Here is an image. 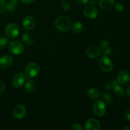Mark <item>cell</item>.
<instances>
[{"label":"cell","mask_w":130,"mask_h":130,"mask_svg":"<svg viewBox=\"0 0 130 130\" xmlns=\"http://www.w3.org/2000/svg\"><path fill=\"white\" fill-rule=\"evenodd\" d=\"M55 25L56 28L60 31H67L71 27V20L66 16L58 17L55 21Z\"/></svg>","instance_id":"1"},{"label":"cell","mask_w":130,"mask_h":130,"mask_svg":"<svg viewBox=\"0 0 130 130\" xmlns=\"http://www.w3.org/2000/svg\"><path fill=\"white\" fill-rule=\"evenodd\" d=\"M40 71L39 64L36 62H30L27 66L25 70V74L27 78H33L38 75Z\"/></svg>","instance_id":"2"},{"label":"cell","mask_w":130,"mask_h":130,"mask_svg":"<svg viewBox=\"0 0 130 130\" xmlns=\"http://www.w3.org/2000/svg\"><path fill=\"white\" fill-rule=\"evenodd\" d=\"M92 109L96 116L102 117L106 112V104L102 100H96L93 105Z\"/></svg>","instance_id":"3"},{"label":"cell","mask_w":130,"mask_h":130,"mask_svg":"<svg viewBox=\"0 0 130 130\" xmlns=\"http://www.w3.org/2000/svg\"><path fill=\"white\" fill-rule=\"evenodd\" d=\"M99 65L100 68L105 72H110L114 67L112 60L107 56H103L99 59Z\"/></svg>","instance_id":"4"},{"label":"cell","mask_w":130,"mask_h":130,"mask_svg":"<svg viewBox=\"0 0 130 130\" xmlns=\"http://www.w3.org/2000/svg\"><path fill=\"white\" fill-rule=\"evenodd\" d=\"M5 33L7 37L10 39H14L17 38L19 34V29L17 25L14 23H10L8 24L5 29Z\"/></svg>","instance_id":"5"},{"label":"cell","mask_w":130,"mask_h":130,"mask_svg":"<svg viewBox=\"0 0 130 130\" xmlns=\"http://www.w3.org/2000/svg\"><path fill=\"white\" fill-rule=\"evenodd\" d=\"M9 50L14 55H19L22 54L24 51L23 44L19 41H13L9 44Z\"/></svg>","instance_id":"6"},{"label":"cell","mask_w":130,"mask_h":130,"mask_svg":"<svg viewBox=\"0 0 130 130\" xmlns=\"http://www.w3.org/2000/svg\"><path fill=\"white\" fill-rule=\"evenodd\" d=\"M27 110L22 104H18L13 109V116L17 119H22L26 115Z\"/></svg>","instance_id":"7"},{"label":"cell","mask_w":130,"mask_h":130,"mask_svg":"<svg viewBox=\"0 0 130 130\" xmlns=\"http://www.w3.org/2000/svg\"><path fill=\"white\" fill-rule=\"evenodd\" d=\"M36 25V20L32 16H26L22 21V26L26 30H32Z\"/></svg>","instance_id":"8"},{"label":"cell","mask_w":130,"mask_h":130,"mask_svg":"<svg viewBox=\"0 0 130 130\" xmlns=\"http://www.w3.org/2000/svg\"><path fill=\"white\" fill-rule=\"evenodd\" d=\"M117 81L121 85H126L130 81V72L127 70L121 71L117 77Z\"/></svg>","instance_id":"9"},{"label":"cell","mask_w":130,"mask_h":130,"mask_svg":"<svg viewBox=\"0 0 130 130\" xmlns=\"http://www.w3.org/2000/svg\"><path fill=\"white\" fill-rule=\"evenodd\" d=\"M83 15L89 19H95L99 15V11L92 6H88L83 10Z\"/></svg>","instance_id":"10"},{"label":"cell","mask_w":130,"mask_h":130,"mask_svg":"<svg viewBox=\"0 0 130 130\" xmlns=\"http://www.w3.org/2000/svg\"><path fill=\"white\" fill-rule=\"evenodd\" d=\"M85 127L86 130H99L101 127V124L99 120L91 118L86 121Z\"/></svg>","instance_id":"11"},{"label":"cell","mask_w":130,"mask_h":130,"mask_svg":"<svg viewBox=\"0 0 130 130\" xmlns=\"http://www.w3.org/2000/svg\"><path fill=\"white\" fill-rule=\"evenodd\" d=\"M25 81V77L24 75L22 73H18L13 76L12 81H11V83H12L13 86L18 88H20L23 86Z\"/></svg>","instance_id":"12"},{"label":"cell","mask_w":130,"mask_h":130,"mask_svg":"<svg viewBox=\"0 0 130 130\" xmlns=\"http://www.w3.org/2000/svg\"><path fill=\"white\" fill-rule=\"evenodd\" d=\"M13 58L9 55H4L0 57V68L7 69L12 65Z\"/></svg>","instance_id":"13"},{"label":"cell","mask_w":130,"mask_h":130,"mask_svg":"<svg viewBox=\"0 0 130 130\" xmlns=\"http://www.w3.org/2000/svg\"><path fill=\"white\" fill-rule=\"evenodd\" d=\"M101 50L100 48L95 46H91L86 50V55L91 58H96L100 56Z\"/></svg>","instance_id":"14"},{"label":"cell","mask_w":130,"mask_h":130,"mask_svg":"<svg viewBox=\"0 0 130 130\" xmlns=\"http://www.w3.org/2000/svg\"><path fill=\"white\" fill-rule=\"evenodd\" d=\"M100 93L99 90L94 88H90L87 91V96L91 100H96L100 96Z\"/></svg>","instance_id":"15"},{"label":"cell","mask_w":130,"mask_h":130,"mask_svg":"<svg viewBox=\"0 0 130 130\" xmlns=\"http://www.w3.org/2000/svg\"><path fill=\"white\" fill-rule=\"evenodd\" d=\"M114 0H99V5L101 8L107 10L114 5Z\"/></svg>","instance_id":"16"},{"label":"cell","mask_w":130,"mask_h":130,"mask_svg":"<svg viewBox=\"0 0 130 130\" xmlns=\"http://www.w3.org/2000/svg\"><path fill=\"white\" fill-rule=\"evenodd\" d=\"M100 47L103 53L105 55H109L111 53V48L109 46V43L107 40H104L100 43Z\"/></svg>","instance_id":"17"},{"label":"cell","mask_w":130,"mask_h":130,"mask_svg":"<svg viewBox=\"0 0 130 130\" xmlns=\"http://www.w3.org/2000/svg\"><path fill=\"white\" fill-rule=\"evenodd\" d=\"M36 84L32 80H28L25 85V88L29 93H33L36 90Z\"/></svg>","instance_id":"18"},{"label":"cell","mask_w":130,"mask_h":130,"mask_svg":"<svg viewBox=\"0 0 130 130\" xmlns=\"http://www.w3.org/2000/svg\"><path fill=\"white\" fill-rule=\"evenodd\" d=\"M22 40L26 45H31L34 43V38L29 33H24L22 36Z\"/></svg>","instance_id":"19"},{"label":"cell","mask_w":130,"mask_h":130,"mask_svg":"<svg viewBox=\"0 0 130 130\" xmlns=\"http://www.w3.org/2000/svg\"><path fill=\"white\" fill-rule=\"evenodd\" d=\"M17 5V0H10L5 6V8L9 12H13L15 10Z\"/></svg>","instance_id":"20"},{"label":"cell","mask_w":130,"mask_h":130,"mask_svg":"<svg viewBox=\"0 0 130 130\" xmlns=\"http://www.w3.org/2000/svg\"><path fill=\"white\" fill-rule=\"evenodd\" d=\"M113 90H114V93L116 96L117 97H121L124 95V91L122 87H121L118 84L116 85L113 87Z\"/></svg>","instance_id":"21"},{"label":"cell","mask_w":130,"mask_h":130,"mask_svg":"<svg viewBox=\"0 0 130 130\" xmlns=\"http://www.w3.org/2000/svg\"><path fill=\"white\" fill-rule=\"evenodd\" d=\"M84 25L80 22H76L74 23L72 27V30L75 33H79L83 30Z\"/></svg>","instance_id":"22"},{"label":"cell","mask_w":130,"mask_h":130,"mask_svg":"<svg viewBox=\"0 0 130 130\" xmlns=\"http://www.w3.org/2000/svg\"><path fill=\"white\" fill-rule=\"evenodd\" d=\"M102 100L105 104H107V105H110V104H112V103L113 102L111 96H110V94L108 93H104L102 95Z\"/></svg>","instance_id":"23"},{"label":"cell","mask_w":130,"mask_h":130,"mask_svg":"<svg viewBox=\"0 0 130 130\" xmlns=\"http://www.w3.org/2000/svg\"><path fill=\"white\" fill-rule=\"evenodd\" d=\"M8 44V39L5 37L0 38V48H5Z\"/></svg>","instance_id":"24"},{"label":"cell","mask_w":130,"mask_h":130,"mask_svg":"<svg viewBox=\"0 0 130 130\" xmlns=\"http://www.w3.org/2000/svg\"><path fill=\"white\" fill-rule=\"evenodd\" d=\"M114 8H115V10H116L118 12H122L124 9V5H123L121 3H117L115 4V5H114Z\"/></svg>","instance_id":"25"},{"label":"cell","mask_w":130,"mask_h":130,"mask_svg":"<svg viewBox=\"0 0 130 130\" xmlns=\"http://www.w3.org/2000/svg\"><path fill=\"white\" fill-rule=\"evenodd\" d=\"M62 8L63 11H68L71 8V5L67 1H65V2L62 3Z\"/></svg>","instance_id":"26"},{"label":"cell","mask_w":130,"mask_h":130,"mask_svg":"<svg viewBox=\"0 0 130 130\" xmlns=\"http://www.w3.org/2000/svg\"><path fill=\"white\" fill-rule=\"evenodd\" d=\"M71 129L72 130H83V127L81 126V124H72L71 128Z\"/></svg>","instance_id":"27"},{"label":"cell","mask_w":130,"mask_h":130,"mask_svg":"<svg viewBox=\"0 0 130 130\" xmlns=\"http://www.w3.org/2000/svg\"><path fill=\"white\" fill-rule=\"evenodd\" d=\"M75 1L77 5L84 6V5H86V4L88 3L89 0H75Z\"/></svg>","instance_id":"28"},{"label":"cell","mask_w":130,"mask_h":130,"mask_svg":"<svg viewBox=\"0 0 130 130\" xmlns=\"http://www.w3.org/2000/svg\"><path fill=\"white\" fill-rule=\"evenodd\" d=\"M104 87H105V88H106L107 90H110L111 89L113 88V87H114V85H113L112 82L107 83L105 84V86H104Z\"/></svg>","instance_id":"29"},{"label":"cell","mask_w":130,"mask_h":130,"mask_svg":"<svg viewBox=\"0 0 130 130\" xmlns=\"http://www.w3.org/2000/svg\"><path fill=\"white\" fill-rule=\"evenodd\" d=\"M124 118L126 120L130 122V109H128L124 114Z\"/></svg>","instance_id":"30"},{"label":"cell","mask_w":130,"mask_h":130,"mask_svg":"<svg viewBox=\"0 0 130 130\" xmlns=\"http://www.w3.org/2000/svg\"><path fill=\"white\" fill-rule=\"evenodd\" d=\"M5 88V84L1 80H0V95H1L3 93Z\"/></svg>","instance_id":"31"},{"label":"cell","mask_w":130,"mask_h":130,"mask_svg":"<svg viewBox=\"0 0 130 130\" xmlns=\"http://www.w3.org/2000/svg\"><path fill=\"white\" fill-rule=\"evenodd\" d=\"M22 3H25V4H30L32 3L33 1H34V0H20Z\"/></svg>","instance_id":"32"},{"label":"cell","mask_w":130,"mask_h":130,"mask_svg":"<svg viewBox=\"0 0 130 130\" xmlns=\"http://www.w3.org/2000/svg\"><path fill=\"white\" fill-rule=\"evenodd\" d=\"M6 3V0H0V7H2L3 6H4Z\"/></svg>","instance_id":"33"},{"label":"cell","mask_w":130,"mask_h":130,"mask_svg":"<svg viewBox=\"0 0 130 130\" xmlns=\"http://www.w3.org/2000/svg\"><path fill=\"white\" fill-rule=\"evenodd\" d=\"M126 95H128V96H130V87L128 88L126 90Z\"/></svg>","instance_id":"34"},{"label":"cell","mask_w":130,"mask_h":130,"mask_svg":"<svg viewBox=\"0 0 130 130\" xmlns=\"http://www.w3.org/2000/svg\"><path fill=\"white\" fill-rule=\"evenodd\" d=\"M124 129L125 130H130V125H128L127 126H126L124 128Z\"/></svg>","instance_id":"35"},{"label":"cell","mask_w":130,"mask_h":130,"mask_svg":"<svg viewBox=\"0 0 130 130\" xmlns=\"http://www.w3.org/2000/svg\"><path fill=\"white\" fill-rule=\"evenodd\" d=\"M129 105H130V100H129Z\"/></svg>","instance_id":"36"},{"label":"cell","mask_w":130,"mask_h":130,"mask_svg":"<svg viewBox=\"0 0 130 130\" xmlns=\"http://www.w3.org/2000/svg\"><path fill=\"white\" fill-rule=\"evenodd\" d=\"M62 1H63V0H62Z\"/></svg>","instance_id":"37"}]
</instances>
